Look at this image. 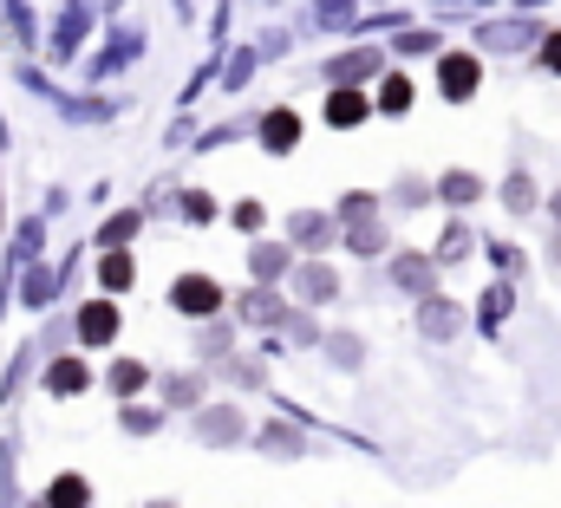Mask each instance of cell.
Wrapping results in <instances>:
<instances>
[{
  "label": "cell",
  "mask_w": 561,
  "mask_h": 508,
  "mask_svg": "<svg viewBox=\"0 0 561 508\" xmlns=\"http://www.w3.org/2000/svg\"><path fill=\"white\" fill-rule=\"evenodd\" d=\"M294 137H300V118H294V112H268V118H262V143H268V150H294Z\"/></svg>",
  "instance_id": "5b68a950"
},
{
  "label": "cell",
  "mask_w": 561,
  "mask_h": 508,
  "mask_svg": "<svg viewBox=\"0 0 561 508\" xmlns=\"http://www.w3.org/2000/svg\"><path fill=\"white\" fill-rule=\"evenodd\" d=\"M346 242H353L359 254H379V242H386V235H379V222H353V235H346Z\"/></svg>",
  "instance_id": "4fadbf2b"
},
{
  "label": "cell",
  "mask_w": 561,
  "mask_h": 508,
  "mask_svg": "<svg viewBox=\"0 0 561 508\" xmlns=\"http://www.w3.org/2000/svg\"><path fill=\"white\" fill-rule=\"evenodd\" d=\"M503 196H510V209H529V203H536V189H529V176H510V189H503Z\"/></svg>",
  "instance_id": "2e32d148"
},
{
  "label": "cell",
  "mask_w": 561,
  "mask_h": 508,
  "mask_svg": "<svg viewBox=\"0 0 561 508\" xmlns=\"http://www.w3.org/2000/svg\"><path fill=\"white\" fill-rule=\"evenodd\" d=\"M542 66H549V72H561V33H549V46H542Z\"/></svg>",
  "instance_id": "ffe728a7"
},
{
  "label": "cell",
  "mask_w": 561,
  "mask_h": 508,
  "mask_svg": "<svg viewBox=\"0 0 561 508\" xmlns=\"http://www.w3.org/2000/svg\"><path fill=\"white\" fill-rule=\"evenodd\" d=\"M366 112H373V105H366L359 92H333V99H327V125H340V130L366 125Z\"/></svg>",
  "instance_id": "277c9868"
},
{
  "label": "cell",
  "mask_w": 561,
  "mask_h": 508,
  "mask_svg": "<svg viewBox=\"0 0 561 508\" xmlns=\"http://www.w3.org/2000/svg\"><path fill=\"white\" fill-rule=\"evenodd\" d=\"M294 235H300L307 249H320V242H327V222H320V216H300V222H294Z\"/></svg>",
  "instance_id": "5bb4252c"
},
{
  "label": "cell",
  "mask_w": 561,
  "mask_h": 508,
  "mask_svg": "<svg viewBox=\"0 0 561 508\" xmlns=\"http://www.w3.org/2000/svg\"><path fill=\"white\" fill-rule=\"evenodd\" d=\"M399 287H405V293H424V287H431V261H412V254H405V261H399Z\"/></svg>",
  "instance_id": "ba28073f"
},
{
  "label": "cell",
  "mask_w": 561,
  "mask_h": 508,
  "mask_svg": "<svg viewBox=\"0 0 561 508\" xmlns=\"http://www.w3.org/2000/svg\"><path fill=\"white\" fill-rule=\"evenodd\" d=\"M556 209H561V196H556Z\"/></svg>",
  "instance_id": "44dd1931"
},
{
  "label": "cell",
  "mask_w": 561,
  "mask_h": 508,
  "mask_svg": "<svg viewBox=\"0 0 561 508\" xmlns=\"http://www.w3.org/2000/svg\"><path fill=\"white\" fill-rule=\"evenodd\" d=\"M176 307H183V313H216V307H222V293H216V280L190 274V280H176Z\"/></svg>",
  "instance_id": "7a4b0ae2"
},
{
  "label": "cell",
  "mask_w": 561,
  "mask_h": 508,
  "mask_svg": "<svg viewBox=\"0 0 561 508\" xmlns=\"http://www.w3.org/2000/svg\"><path fill=\"white\" fill-rule=\"evenodd\" d=\"M444 196H450V203H470V196H477V176H470V170H450V176H444Z\"/></svg>",
  "instance_id": "7c38bea8"
},
{
  "label": "cell",
  "mask_w": 561,
  "mask_h": 508,
  "mask_svg": "<svg viewBox=\"0 0 561 508\" xmlns=\"http://www.w3.org/2000/svg\"><path fill=\"white\" fill-rule=\"evenodd\" d=\"M53 391H59V397L85 391V366H79V359H59V366H53Z\"/></svg>",
  "instance_id": "8992f818"
},
{
  "label": "cell",
  "mask_w": 561,
  "mask_h": 508,
  "mask_svg": "<svg viewBox=\"0 0 561 508\" xmlns=\"http://www.w3.org/2000/svg\"><path fill=\"white\" fill-rule=\"evenodd\" d=\"M53 508H85V483L79 476H59L53 483Z\"/></svg>",
  "instance_id": "30bf717a"
},
{
  "label": "cell",
  "mask_w": 561,
  "mask_h": 508,
  "mask_svg": "<svg viewBox=\"0 0 561 508\" xmlns=\"http://www.w3.org/2000/svg\"><path fill=\"white\" fill-rule=\"evenodd\" d=\"M112 384H118V391H138V384H144V366H118V372H112Z\"/></svg>",
  "instance_id": "ac0fdd59"
},
{
  "label": "cell",
  "mask_w": 561,
  "mask_h": 508,
  "mask_svg": "<svg viewBox=\"0 0 561 508\" xmlns=\"http://www.w3.org/2000/svg\"><path fill=\"white\" fill-rule=\"evenodd\" d=\"M424 333H431V339L457 333V307H444V300H437V307H424Z\"/></svg>",
  "instance_id": "9c48e42d"
},
{
  "label": "cell",
  "mask_w": 561,
  "mask_h": 508,
  "mask_svg": "<svg viewBox=\"0 0 561 508\" xmlns=\"http://www.w3.org/2000/svg\"><path fill=\"white\" fill-rule=\"evenodd\" d=\"M294 287H300V300H333V274H327V267H307Z\"/></svg>",
  "instance_id": "52a82bcc"
},
{
  "label": "cell",
  "mask_w": 561,
  "mask_h": 508,
  "mask_svg": "<svg viewBox=\"0 0 561 508\" xmlns=\"http://www.w3.org/2000/svg\"><path fill=\"white\" fill-rule=\"evenodd\" d=\"M118 333V307H105V300H92L85 313H79V339H92V346H105Z\"/></svg>",
  "instance_id": "3957f363"
},
{
  "label": "cell",
  "mask_w": 561,
  "mask_h": 508,
  "mask_svg": "<svg viewBox=\"0 0 561 508\" xmlns=\"http://www.w3.org/2000/svg\"><path fill=\"white\" fill-rule=\"evenodd\" d=\"M379 105H386V112H412V85H405V79H386Z\"/></svg>",
  "instance_id": "8fae6325"
},
{
  "label": "cell",
  "mask_w": 561,
  "mask_h": 508,
  "mask_svg": "<svg viewBox=\"0 0 561 508\" xmlns=\"http://www.w3.org/2000/svg\"><path fill=\"white\" fill-rule=\"evenodd\" d=\"M373 66H379V59H373V53H359V59H340L333 72H340V79H359V72H373Z\"/></svg>",
  "instance_id": "e0dca14e"
},
{
  "label": "cell",
  "mask_w": 561,
  "mask_h": 508,
  "mask_svg": "<svg viewBox=\"0 0 561 508\" xmlns=\"http://www.w3.org/2000/svg\"><path fill=\"white\" fill-rule=\"evenodd\" d=\"M99 280H105V287H131V261H125V254H112V261H105V274H99Z\"/></svg>",
  "instance_id": "9a60e30c"
},
{
  "label": "cell",
  "mask_w": 561,
  "mask_h": 508,
  "mask_svg": "<svg viewBox=\"0 0 561 508\" xmlns=\"http://www.w3.org/2000/svg\"><path fill=\"white\" fill-rule=\"evenodd\" d=\"M131 229H138V222H131V216H118V222H112V229H105V242H112V249H118V242H131Z\"/></svg>",
  "instance_id": "d6986e66"
},
{
  "label": "cell",
  "mask_w": 561,
  "mask_h": 508,
  "mask_svg": "<svg viewBox=\"0 0 561 508\" xmlns=\"http://www.w3.org/2000/svg\"><path fill=\"white\" fill-rule=\"evenodd\" d=\"M437 79H444V99H470V92H477V79H483V66H477L470 53H450V59L437 66Z\"/></svg>",
  "instance_id": "6da1fadb"
}]
</instances>
